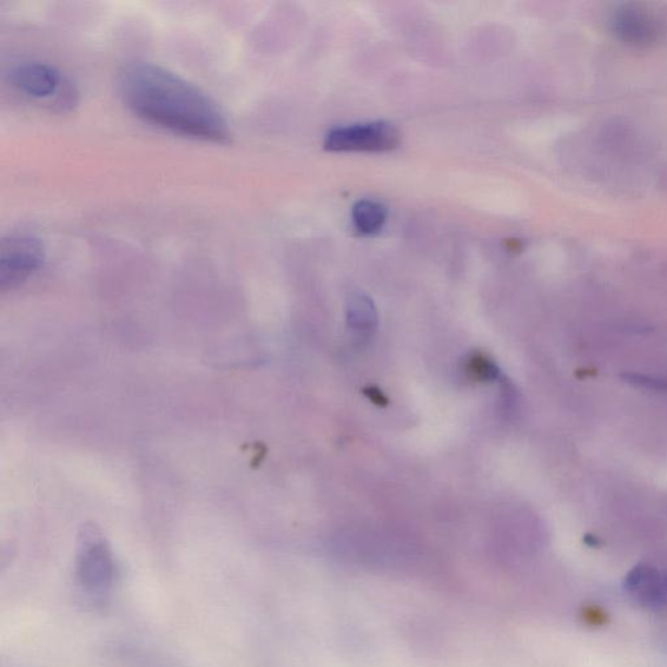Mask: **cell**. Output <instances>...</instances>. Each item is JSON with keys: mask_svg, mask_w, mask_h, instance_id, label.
Here are the masks:
<instances>
[{"mask_svg": "<svg viewBox=\"0 0 667 667\" xmlns=\"http://www.w3.org/2000/svg\"><path fill=\"white\" fill-rule=\"evenodd\" d=\"M623 590L633 603L659 609L667 605V571L639 565L627 573Z\"/></svg>", "mask_w": 667, "mask_h": 667, "instance_id": "cell-6", "label": "cell"}, {"mask_svg": "<svg viewBox=\"0 0 667 667\" xmlns=\"http://www.w3.org/2000/svg\"><path fill=\"white\" fill-rule=\"evenodd\" d=\"M620 26H622V33H626L632 39L637 41H643V39H650L653 35L652 25L649 17L639 15L637 12L625 13L619 20Z\"/></svg>", "mask_w": 667, "mask_h": 667, "instance_id": "cell-9", "label": "cell"}, {"mask_svg": "<svg viewBox=\"0 0 667 667\" xmlns=\"http://www.w3.org/2000/svg\"><path fill=\"white\" fill-rule=\"evenodd\" d=\"M323 145L332 151H388L398 147L399 132L386 122L347 125L328 132Z\"/></svg>", "mask_w": 667, "mask_h": 667, "instance_id": "cell-5", "label": "cell"}, {"mask_svg": "<svg viewBox=\"0 0 667 667\" xmlns=\"http://www.w3.org/2000/svg\"><path fill=\"white\" fill-rule=\"evenodd\" d=\"M10 82L20 95L39 102L70 104L71 96L65 90V81L61 72L48 63L23 62L10 72Z\"/></svg>", "mask_w": 667, "mask_h": 667, "instance_id": "cell-4", "label": "cell"}, {"mask_svg": "<svg viewBox=\"0 0 667 667\" xmlns=\"http://www.w3.org/2000/svg\"><path fill=\"white\" fill-rule=\"evenodd\" d=\"M45 262L41 240L29 235L5 237L0 247V288H16L35 275Z\"/></svg>", "mask_w": 667, "mask_h": 667, "instance_id": "cell-3", "label": "cell"}, {"mask_svg": "<svg viewBox=\"0 0 667 667\" xmlns=\"http://www.w3.org/2000/svg\"><path fill=\"white\" fill-rule=\"evenodd\" d=\"M622 379L629 385L638 388L649 390L653 393H667V380L662 378H655V375L627 372L620 374Z\"/></svg>", "mask_w": 667, "mask_h": 667, "instance_id": "cell-10", "label": "cell"}, {"mask_svg": "<svg viewBox=\"0 0 667 667\" xmlns=\"http://www.w3.org/2000/svg\"><path fill=\"white\" fill-rule=\"evenodd\" d=\"M386 218V208L375 201H359L353 210L355 227L362 235L378 234L385 224Z\"/></svg>", "mask_w": 667, "mask_h": 667, "instance_id": "cell-7", "label": "cell"}, {"mask_svg": "<svg viewBox=\"0 0 667 667\" xmlns=\"http://www.w3.org/2000/svg\"><path fill=\"white\" fill-rule=\"evenodd\" d=\"M362 393H365L367 398L371 400L373 405L379 407L388 406V398L385 394L382 393V390L374 386H368L362 388Z\"/></svg>", "mask_w": 667, "mask_h": 667, "instance_id": "cell-11", "label": "cell"}, {"mask_svg": "<svg viewBox=\"0 0 667 667\" xmlns=\"http://www.w3.org/2000/svg\"><path fill=\"white\" fill-rule=\"evenodd\" d=\"M465 373L474 383H487L498 378L499 369L485 354L473 353L465 361Z\"/></svg>", "mask_w": 667, "mask_h": 667, "instance_id": "cell-8", "label": "cell"}, {"mask_svg": "<svg viewBox=\"0 0 667 667\" xmlns=\"http://www.w3.org/2000/svg\"><path fill=\"white\" fill-rule=\"evenodd\" d=\"M119 87L128 109L157 127L207 143L228 144L233 137L226 116L213 99L161 65H129Z\"/></svg>", "mask_w": 667, "mask_h": 667, "instance_id": "cell-1", "label": "cell"}, {"mask_svg": "<svg viewBox=\"0 0 667 667\" xmlns=\"http://www.w3.org/2000/svg\"><path fill=\"white\" fill-rule=\"evenodd\" d=\"M77 583L94 597H104L116 581V563L108 540L96 527H84L77 541Z\"/></svg>", "mask_w": 667, "mask_h": 667, "instance_id": "cell-2", "label": "cell"}]
</instances>
